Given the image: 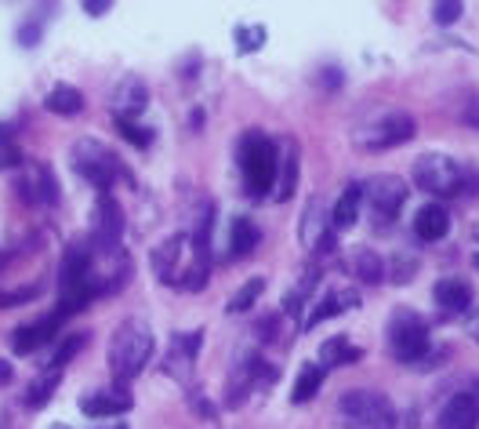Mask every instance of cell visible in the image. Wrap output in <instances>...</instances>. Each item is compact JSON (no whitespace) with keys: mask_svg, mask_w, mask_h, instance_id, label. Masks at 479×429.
I'll list each match as a JSON object with an SVG mask.
<instances>
[{"mask_svg":"<svg viewBox=\"0 0 479 429\" xmlns=\"http://www.w3.org/2000/svg\"><path fill=\"white\" fill-rule=\"evenodd\" d=\"M414 131H418V128H414V117H411V113L389 110V113H381V117H374V121H367V124L356 128V146H359V149H370V153L393 149V146L411 142Z\"/></svg>","mask_w":479,"mask_h":429,"instance_id":"52a82bcc","label":"cell"},{"mask_svg":"<svg viewBox=\"0 0 479 429\" xmlns=\"http://www.w3.org/2000/svg\"><path fill=\"white\" fill-rule=\"evenodd\" d=\"M48 110L58 117H76L84 110V95L76 88H69V84H58V88L48 92Z\"/></svg>","mask_w":479,"mask_h":429,"instance_id":"603a6c76","label":"cell"},{"mask_svg":"<svg viewBox=\"0 0 479 429\" xmlns=\"http://www.w3.org/2000/svg\"><path fill=\"white\" fill-rule=\"evenodd\" d=\"M117 128H120V135H124L128 142H135L138 149H146V146L153 142V131L142 128V124H135V121H117Z\"/></svg>","mask_w":479,"mask_h":429,"instance_id":"4dcf8cb0","label":"cell"},{"mask_svg":"<svg viewBox=\"0 0 479 429\" xmlns=\"http://www.w3.org/2000/svg\"><path fill=\"white\" fill-rule=\"evenodd\" d=\"M84 12L99 19V15H106V12H110V4H84Z\"/></svg>","mask_w":479,"mask_h":429,"instance_id":"d590c367","label":"cell"},{"mask_svg":"<svg viewBox=\"0 0 479 429\" xmlns=\"http://www.w3.org/2000/svg\"><path fill=\"white\" fill-rule=\"evenodd\" d=\"M12 375H15V368H12L4 357H0V386H8V382H12Z\"/></svg>","mask_w":479,"mask_h":429,"instance_id":"e575fe53","label":"cell"},{"mask_svg":"<svg viewBox=\"0 0 479 429\" xmlns=\"http://www.w3.org/2000/svg\"><path fill=\"white\" fill-rule=\"evenodd\" d=\"M37 40H40V26H37V22H26V26L19 30V44H22V48H33Z\"/></svg>","mask_w":479,"mask_h":429,"instance_id":"836d02e7","label":"cell"},{"mask_svg":"<svg viewBox=\"0 0 479 429\" xmlns=\"http://www.w3.org/2000/svg\"><path fill=\"white\" fill-rule=\"evenodd\" d=\"M359 204H363V186H349V190L338 197V204L331 208V226H334V229H349V226L359 219Z\"/></svg>","mask_w":479,"mask_h":429,"instance_id":"44dd1931","label":"cell"},{"mask_svg":"<svg viewBox=\"0 0 479 429\" xmlns=\"http://www.w3.org/2000/svg\"><path fill=\"white\" fill-rule=\"evenodd\" d=\"M414 183L432 197H454L465 190L468 171L457 160H450L447 153H425L414 160Z\"/></svg>","mask_w":479,"mask_h":429,"instance_id":"8992f818","label":"cell"},{"mask_svg":"<svg viewBox=\"0 0 479 429\" xmlns=\"http://www.w3.org/2000/svg\"><path fill=\"white\" fill-rule=\"evenodd\" d=\"M468 335H472V338H479V309L468 317Z\"/></svg>","mask_w":479,"mask_h":429,"instance_id":"8d00e7d4","label":"cell"},{"mask_svg":"<svg viewBox=\"0 0 479 429\" xmlns=\"http://www.w3.org/2000/svg\"><path fill=\"white\" fill-rule=\"evenodd\" d=\"M149 103V92H146V84L142 80H124L120 88L113 92V113L117 121H135Z\"/></svg>","mask_w":479,"mask_h":429,"instance_id":"2e32d148","label":"cell"},{"mask_svg":"<svg viewBox=\"0 0 479 429\" xmlns=\"http://www.w3.org/2000/svg\"><path fill=\"white\" fill-rule=\"evenodd\" d=\"M295 186H298V146H295V139H287L283 142V167H276V186H272V193L279 201H287V197L295 193Z\"/></svg>","mask_w":479,"mask_h":429,"instance_id":"d6986e66","label":"cell"},{"mask_svg":"<svg viewBox=\"0 0 479 429\" xmlns=\"http://www.w3.org/2000/svg\"><path fill=\"white\" fill-rule=\"evenodd\" d=\"M84 342H87V335H69L66 342H62V346H58V353L51 357V368H62V364H69L80 350H84Z\"/></svg>","mask_w":479,"mask_h":429,"instance_id":"f546056e","label":"cell"},{"mask_svg":"<svg viewBox=\"0 0 479 429\" xmlns=\"http://www.w3.org/2000/svg\"><path fill=\"white\" fill-rule=\"evenodd\" d=\"M131 404H135V397L128 393V386L117 382V386L99 389V393H87L84 404H80V411L91 415V418H102V415H124Z\"/></svg>","mask_w":479,"mask_h":429,"instance_id":"4fadbf2b","label":"cell"},{"mask_svg":"<svg viewBox=\"0 0 479 429\" xmlns=\"http://www.w3.org/2000/svg\"><path fill=\"white\" fill-rule=\"evenodd\" d=\"M19 193L26 197V204H58V183L51 175V167H44V164L30 167L19 183Z\"/></svg>","mask_w":479,"mask_h":429,"instance_id":"5bb4252c","label":"cell"},{"mask_svg":"<svg viewBox=\"0 0 479 429\" xmlns=\"http://www.w3.org/2000/svg\"><path fill=\"white\" fill-rule=\"evenodd\" d=\"M153 357V327L142 317H128L117 335H113V346H110V368L117 375V382H131Z\"/></svg>","mask_w":479,"mask_h":429,"instance_id":"7a4b0ae2","label":"cell"},{"mask_svg":"<svg viewBox=\"0 0 479 429\" xmlns=\"http://www.w3.org/2000/svg\"><path fill=\"white\" fill-rule=\"evenodd\" d=\"M432 295H436L439 309H447V313H461V309L472 306V288H468L465 281H457V277H443V281L432 288Z\"/></svg>","mask_w":479,"mask_h":429,"instance_id":"ac0fdd59","label":"cell"},{"mask_svg":"<svg viewBox=\"0 0 479 429\" xmlns=\"http://www.w3.org/2000/svg\"><path fill=\"white\" fill-rule=\"evenodd\" d=\"M69 160L76 167V175L91 186H99L102 193H110V186L124 175V164L113 149H106L99 139H76V146L69 149Z\"/></svg>","mask_w":479,"mask_h":429,"instance_id":"5b68a950","label":"cell"},{"mask_svg":"<svg viewBox=\"0 0 479 429\" xmlns=\"http://www.w3.org/2000/svg\"><path fill=\"white\" fill-rule=\"evenodd\" d=\"M62 320H66V317L55 309L51 317H44V320H37V324H22V327H15V331H12V350H15L19 357H30L37 346H44V342L58 331Z\"/></svg>","mask_w":479,"mask_h":429,"instance_id":"8fae6325","label":"cell"},{"mask_svg":"<svg viewBox=\"0 0 479 429\" xmlns=\"http://www.w3.org/2000/svg\"><path fill=\"white\" fill-rule=\"evenodd\" d=\"M120 237H124V211L110 193H102L91 208V247L99 255H113Z\"/></svg>","mask_w":479,"mask_h":429,"instance_id":"9c48e42d","label":"cell"},{"mask_svg":"<svg viewBox=\"0 0 479 429\" xmlns=\"http://www.w3.org/2000/svg\"><path fill=\"white\" fill-rule=\"evenodd\" d=\"M265 44V30L262 26H240L236 30V51L240 55H251V51H258Z\"/></svg>","mask_w":479,"mask_h":429,"instance_id":"83f0119b","label":"cell"},{"mask_svg":"<svg viewBox=\"0 0 479 429\" xmlns=\"http://www.w3.org/2000/svg\"><path fill=\"white\" fill-rule=\"evenodd\" d=\"M58 382H62V375H58V368H48L44 375H37L33 379V386L26 389V407H44L51 397H55V389H58Z\"/></svg>","mask_w":479,"mask_h":429,"instance_id":"cb8c5ba5","label":"cell"},{"mask_svg":"<svg viewBox=\"0 0 479 429\" xmlns=\"http://www.w3.org/2000/svg\"><path fill=\"white\" fill-rule=\"evenodd\" d=\"M120 429H124V425H120Z\"/></svg>","mask_w":479,"mask_h":429,"instance_id":"60d3db41","label":"cell"},{"mask_svg":"<svg viewBox=\"0 0 479 429\" xmlns=\"http://www.w3.org/2000/svg\"><path fill=\"white\" fill-rule=\"evenodd\" d=\"M342 429H396V407L374 389H349L338 400Z\"/></svg>","mask_w":479,"mask_h":429,"instance_id":"3957f363","label":"cell"},{"mask_svg":"<svg viewBox=\"0 0 479 429\" xmlns=\"http://www.w3.org/2000/svg\"><path fill=\"white\" fill-rule=\"evenodd\" d=\"M472 237H475V244H479V226H475V229H472Z\"/></svg>","mask_w":479,"mask_h":429,"instance_id":"74e56055","label":"cell"},{"mask_svg":"<svg viewBox=\"0 0 479 429\" xmlns=\"http://www.w3.org/2000/svg\"><path fill=\"white\" fill-rule=\"evenodd\" d=\"M19 160H22V153H19V146L12 142V128H0V171L15 167Z\"/></svg>","mask_w":479,"mask_h":429,"instance_id":"f1b7e54d","label":"cell"},{"mask_svg":"<svg viewBox=\"0 0 479 429\" xmlns=\"http://www.w3.org/2000/svg\"><path fill=\"white\" fill-rule=\"evenodd\" d=\"M363 201H367V208L374 211L377 222H389L407 204V183L396 179V175H377L363 186Z\"/></svg>","mask_w":479,"mask_h":429,"instance_id":"30bf717a","label":"cell"},{"mask_svg":"<svg viewBox=\"0 0 479 429\" xmlns=\"http://www.w3.org/2000/svg\"><path fill=\"white\" fill-rule=\"evenodd\" d=\"M359 299L352 295V291H338V288H331L306 317H302V327H316V324H324L327 317H334V313H342V309H349V306H356Z\"/></svg>","mask_w":479,"mask_h":429,"instance_id":"e0dca14e","label":"cell"},{"mask_svg":"<svg viewBox=\"0 0 479 429\" xmlns=\"http://www.w3.org/2000/svg\"><path fill=\"white\" fill-rule=\"evenodd\" d=\"M258 240H262V233H258L254 222L233 219V229H229V251H233V255H251V251L258 247Z\"/></svg>","mask_w":479,"mask_h":429,"instance_id":"d4e9b609","label":"cell"},{"mask_svg":"<svg viewBox=\"0 0 479 429\" xmlns=\"http://www.w3.org/2000/svg\"><path fill=\"white\" fill-rule=\"evenodd\" d=\"M475 270H479V255H475Z\"/></svg>","mask_w":479,"mask_h":429,"instance_id":"ab89813d","label":"cell"},{"mask_svg":"<svg viewBox=\"0 0 479 429\" xmlns=\"http://www.w3.org/2000/svg\"><path fill=\"white\" fill-rule=\"evenodd\" d=\"M439 429H479V397H468V393H454L439 418H436Z\"/></svg>","mask_w":479,"mask_h":429,"instance_id":"7c38bea8","label":"cell"},{"mask_svg":"<svg viewBox=\"0 0 479 429\" xmlns=\"http://www.w3.org/2000/svg\"><path fill=\"white\" fill-rule=\"evenodd\" d=\"M461 4H454V0H447V4H436L432 8V19H436V26H454L457 19H461Z\"/></svg>","mask_w":479,"mask_h":429,"instance_id":"1f68e13d","label":"cell"},{"mask_svg":"<svg viewBox=\"0 0 479 429\" xmlns=\"http://www.w3.org/2000/svg\"><path fill=\"white\" fill-rule=\"evenodd\" d=\"M153 273L164 288L174 291H200L211 273V251L208 229L197 233H174L153 251Z\"/></svg>","mask_w":479,"mask_h":429,"instance_id":"6da1fadb","label":"cell"},{"mask_svg":"<svg viewBox=\"0 0 479 429\" xmlns=\"http://www.w3.org/2000/svg\"><path fill=\"white\" fill-rule=\"evenodd\" d=\"M447 229H450V215H447L443 204H425V208L418 211V219H414V233H418L421 240H443Z\"/></svg>","mask_w":479,"mask_h":429,"instance_id":"ffe728a7","label":"cell"},{"mask_svg":"<svg viewBox=\"0 0 479 429\" xmlns=\"http://www.w3.org/2000/svg\"><path fill=\"white\" fill-rule=\"evenodd\" d=\"M389 353L404 364H414L429 353V327L411 309H396L389 320Z\"/></svg>","mask_w":479,"mask_h":429,"instance_id":"ba28073f","label":"cell"},{"mask_svg":"<svg viewBox=\"0 0 479 429\" xmlns=\"http://www.w3.org/2000/svg\"><path fill=\"white\" fill-rule=\"evenodd\" d=\"M240 167H244V183L251 193L265 197L276 186V167H279V149L269 142L262 131H251L240 139Z\"/></svg>","mask_w":479,"mask_h":429,"instance_id":"277c9868","label":"cell"},{"mask_svg":"<svg viewBox=\"0 0 479 429\" xmlns=\"http://www.w3.org/2000/svg\"><path fill=\"white\" fill-rule=\"evenodd\" d=\"M320 386H324V368H320V364H306V368L298 371V379H295L291 400H295V404H306V400H313V397L320 393Z\"/></svg>","mask_w":479,"mask_h":429,"instance_id":"484cf974","label":"cell"},{"mask_svg":"<svg viewBox=\"0 0 479 429\" xmlns=\"http://www.w3.org/2000/svg\"><path fill=\"white\" fill-rule=\"evenodd\" d=\"M342 266L359 281V284H377L381 277H386V266H381V255L370 251V247H352L345 251V259Z\"/></svg>","mask_w":479,"mask_h":429,"instance_id":"9a60e30c","label":"cell"},{"mask_svg":"<svg viewBox=\"0 0 479 429\" xmlns=\"http://www.w3.org/2000/svg\"><path fill=\"white\" fill-rule=\"evenodd\" d=\"M262 291H265V281H262V277H251V281L240 284V291L229 299V313H247V309L262 299Z\"/></svg>","mask_w":479,"mask_h":429,"instance_id":"4316f807","label":"cell"},{"mask_svg":"<svg viewBox=\"0 0 479 429\" xmlns=\"http://www.w3.org/2000/svg\"><path fill=\"white\" fill-rule=\"evenodd\" d=\"M40 291L37 288H26V291H0V309L4 306H22V302H33Z\"/></svg>","mask_w":479,"mask_h":429,"instance_id":"d6a6232c","label":"cell"},{"mask_svg":"<svg viewBox=\"0 0 479 429\" xmlns=\"http://www.w3.org/2000/svg\"><path fill=\"white\" fill-rule=\"evenodd\" d=\"M359 361V346H352L349 338H331L320 346V368H342V364H356Z\"/></svg>","mask_w":479,"mask_h":429,"instance_id":"7402d4cb","label":"cell"},{"mask_svg":"<svg viewBox=\"0 0 479 429\" xmlns=\"http://www.w3.org/2000/svg\"><path fill=\"white\" fill-rule=\"evenodd\" d=\"M51 429H69V425H62V422H58V425H51Z\"/></svg>","mask_w":479,"mask_h":429,"instance_id":"f35d334b","label":"cell"}]
</instances>
